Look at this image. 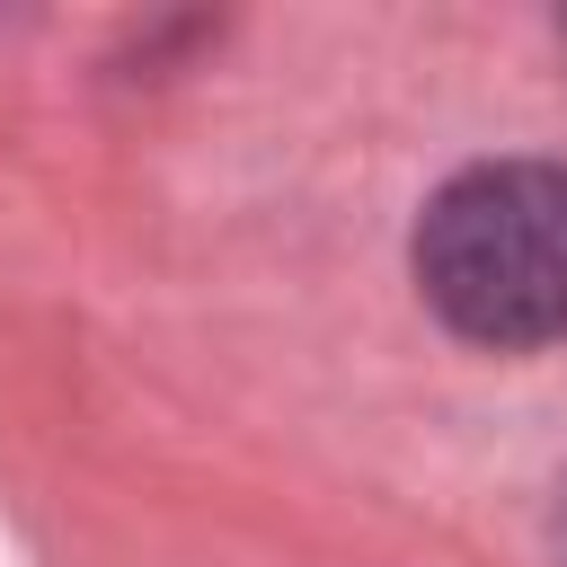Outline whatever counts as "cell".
I'll return each instance as SVG.
<instances>
[{
    "label": "cell",
    "instance_id": "6da1fadb",
    "mask_svg": "<svg viewBox=\"0 0 567 567\" xmlns=\"http://www.w3.org/2000/svg\"><path fill=\"white\" fill-rule=\"evenodd\" d=\"M416 284L478 346L567 337V168L549 159L461 168L416 221Z\"/></svg>",
    "mask_w": 567,
    "mask_h": 567
}]
</instances>
